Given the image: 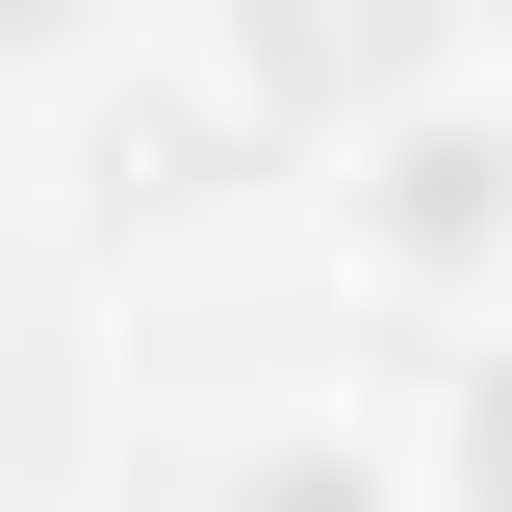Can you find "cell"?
<instances>
[{"label": "cell", "instance_id": "cell-5", "mask_svg": "<svg viewBox=\"0 0 512 512\" xmlns=\"http://www.w3.org/2000/svg\"><path fill=\"white\" fill-rule=\"evenodd\" d=\"M461 52H512V0H461Z\"/></svg>", "mask_w": 512, "mask_h": 512}, {"label": "cell", "instance_id": "cell-1", "mask_svg": "<svg viewBox=\"0 0 512 512\" xmlns=\"http://www.w3.org/2000/svg\"><path fill=\"white\" fill-rule=\"evenodd\" d=\"M359 256L384 282H512V52H461L436 103L359 128Z\"/></svg>", "mask_w": 512, "mask_h": 512}, {"label": "cell", "instance_id": "cell-4", "mask_svg": "<svg viewBox=\"0 0 512 512\" xmlns=\"http://www.w3.org/2000/svg\"><path fill=\"white\" fill-rule=\"evenodd\" d=\"M231 512H436V461H384V436H256Z\"/></svg>", "mask_w": 512, "mask_h": 512}, {"label": "cell", "instance_id": "cell-2", "mask_svg": "<svg viewBox=\"0 0 512 512\" xmlns=\"http://www.w3.org/2000/svg\"><path fill=\"white\" fill-rule=\"evenodd\" d=\"M231 77L282 128H384V103L461 77V0H231Z\"/></svg>", "mask_w": 512, "mask_h": 512}, {"label": "cell", "instance_id": "cell-3", "mask_svg": "<svg viewBox=\"0 0 512 512\" xmlns=\"http://www.w3.org/2000/svg\"><path fill=\"white\" fill-rule=\"evenodd\" d=\"M410 461H436V512H512V308L461 333V384H436V436H410Z\"/></svg>", "mask_w": 512, "mask_h": 512}]
</instances>
